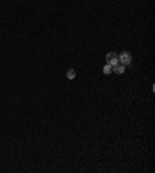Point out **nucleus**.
<instances>
[{
  "label": "nucleus",
  "mask_w": 155,
  "mask_h": 173,
  "mask_svg": "<svg viewBox=\"0 0 155 173\" xmlns=\"http://www.w3.org/2000/svg\"><path fill=\"white\" fill-rule=\"evenodd\" d=\"M118 61H119V64L127 66V64L132 63V55H130L129 52H124V53H121V55L118 56Z\"/></svg>",
  "instance_id": "obj_1"
},
{
  "label": "nucleus",
  "mask_w": 155,
  "mask_h": 173,
  "mask_svg": "<svg viewBox=\"0 0 155 173\" xmlns=\"http://www.w3.org/2000/svg\"><path fill=\"white\" fill-rule=\"evenodd\" d=\"M102 72L105 73V75H109V73H112V66H104V69H102Z\"/></svg>",
  "instance_id": "obj_5"
},
{
  "label": "nucleus",
  "mask_w": 155,
  "mask_h": 173,
  "mask_svg": "<svg viewBox=\"0 0 155 173\" xmlns=\"http://www.w3.org/2000/svg\"><path fill=\"white\" fill-rule=\"evenodd\" d=\"M75 77H76V72H75L73 69H70V70L67 72V78H68V80H73Z\"/></svg>",
  "instance_id": "obj_4"
},
{
  "label": "nucleus",
  "mask_w": 155,
  "mask_h": 173,
  "mask_svg": "<svg viewBox=\"0 0 155 173\" xmlns=\"http://www.w3.org/2000/svg\"><path fill=\"white\" fill-rule=\"evenodd\" d=\"M112 72H115V73H118V75H121V73H124V66L118 63L116 66H113V67H112Z\"/></svg>",
  "instance_id": "obj_3"
},
{
  "label": "nucleus",
  "mask_w": 155,
  "mask_h": 173,
  "mask_svg": "<svg viewBox=\"0 0 155 173\" xmlns=\"http://www.w3.org/2000/svg\"><path fill=\"white\" fill-rule=\"evenodd\" d=\"M105 61H107V64H109V66H112V67H113V66H116V64L119 63V61H118V55H116V53H107V55H105Z\"/></svg>",
  "instance_id": "obj_2"
}]
</instances>
